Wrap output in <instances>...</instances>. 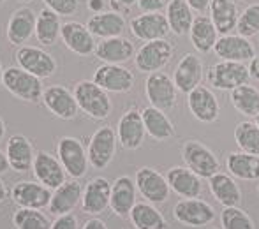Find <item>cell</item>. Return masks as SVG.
I'll list each match as a JSON object with an SVG mask.
<instances>
[{
  "label": "cell",
  "mask_w": 259,
  "mask_h": 229,
  "mask_svg": "<svg viewBox=\"0 0 259 229\" xmlns=\"http://www.w3.org/2000/svg\"><path fill=\"white\" fill-rule=\"evenodd\" d=\"M78 103L79 111L89 115L94 120H104L111 115V99H109L108 92L101 88L97 83L90 81V79H81L76 83L74 90H72Z\"/></svg>",
  "instance_id": "1"
},
{
  "label": "cell",
  "mask_w": 259,
  "mask_h": 229,
  "mask_svg": "<svg viewBox=\"0 0 259 229\" xmlns=\"http://www.w3.org/2000/svg\"><path fill=\"white\" fill-rule=\"evenodd\" d=\"M249 79H250L249 67L245 64H242V62L221 60L211 64L206 71L208 85L211 88L226 90V92H231L236 86L247 85Z\"/></svg>",
  "instance_id": "2"
},
{
  "label": "cell",
  "mask_w": 259,
  "mask_h": 229,
  "mask_svg": "<svg viewBox=\"0 0 259 229\" xmlns=\"http://www.w3.org/2000/svg\"><path fill=\"white\" fill-rule=\"evenodd\" d=\"M4 86L13 94L14 97L27 103H39L42 101V81L41 78L23 71L21 67H7L4 71Z\"/></svg>",
  "instance_id": "3"
},
{
  "label": "cell",
  "mask_w": 259,
  "mask_h": 229,
  "mask_svg": "<svg viewBox=\"0 0 259 229\" xmlns=\"http://www.w3.org/2000/svg\"><path fill=\"white\" fill-rule=\"evenodd\" d=\"M173 44L167 39H155L141 46L134 55V64L140 72L152 74L166 67L173 58Z\"/></svg>",
  "instance_id": "4"
},
{
  "label": "cell",
  "mask_w": 259,
  "mask_h": 229,
  "mask_svg": "<svg viewBox=\"0 0 259 229\" xmlns=\"http://www.w3.org/2000/svg\"><path fill=\"white\" fill-rule=\"evenodd\" d=\"M182 159H184L185 168L194 171L201 178H211L215 173H219V159L206 145L201 141L189 140L182 147Z\"/></svg>",
  "instance_id": "5"
},
{
  "label": "cell",
  "mask_w": 259,
  "mask_h": 229,
  "mask_svg": "<svg viewBox=\"0 0 259 229\" xmlns=\"http://www.w3.org/2000/svg\"><path fill=\"white\" fill-rule=\"evenodd\" d=\"M57 157L62 162L65 173L71 178L78 180V178L85 176L87 169H89V154H87L85 147L79 140L72 136H64L58 140L57 145Z\"/></svg>",
  "instance_id": "6"
},
{
  "label": "cell",
  "mask_w": 259,
  "mask_h": 229,
  "mask_svg": "<svg viewBox=\"0 0 259 229\" xmlns=\"http://www.w3.org/2000/svg\"><path fill=\"white\" fill-rule=\"evenodd\" d=\"M145 96H147L150 106L160 111H169L177 106L178 90L175 81L166 72H152L147 76L145 81Z\"/></svg>",
  "instance_id": "7"
},
{
  "label": "cell",
  "mask_w": 259,
  "mask_h": 229,
  "mask_svg": "<svg viewBox=\"0 0 259 229\" xmlns=\"http://www.w3.org/2000/svg\"><path fill=\"white\" fill-rule=\"evenodd\" d=\"M116 143H118V138H116V130L111 125L99 127L92 134L89 148H87L90 166L96 169L108 168L116 154Z\"/></svg>",
  "instance_id": "8"
},
{
  "label": "cell",
  "mask_w": 259,
  "mask_h": 229,
  "mask_svg": "<svg viewBox=\"0 0 259 229\" xmlns=\"http://www.w3.org/2000/svg\"><path fill=\"white\" fill-rule=\"evenodd\" d=\"M14 60H16L18 67L23 71L30 72V74L37 76V78H52L57 71V62L50 55L48 52L35 46H21L14 53Z\"/></svg>",
  "instance_id": "9"
},
{
  "label": "cell",
  "mask_w": 259,
  "mask_h": 229,
  "mask_svg": "<svg viewBox=\"0 0 259 229\" xmlns=\"http://www.w3.org/2000/svg\"><path fill=\"white\" fill-rule=\"evenodd\" d=\"M134 184L140 194L147 199V203L152 205H159V203H166L169 198V184H167L166 176L160 174L157 169L143 166L136 171L134 176Z\"/></svg>",
  "instance_id": "10"
},
{
  "label": "cell",
  "mask_w": 259,
  "mask_h": 229,
  "mask_svg": "<svg viewBox=\"0 0 259 229\" xmlns=\"http://www.w3.org/2000/svg\"><path fill=\"white\" fill-rule=\"evenodd\" d=\"M173 217L184 226L205 227L215 220V210L210 203L199 198L180 199L173 208Z\"/></svg>",
  "instance_id": "11"
},
{
  "label": "cell",
  "mask_w": 259,
  "mask_h": 229,
  "mask_svg": "<svg viewBox=\"0 0 259 229\" xmlns=\"http://www.w3.org/2000/svg\"><path fill=\"white\" fill-rule=\"evenodd\" d=\"M147 129H145L143 116L138 108H131L122 115L116 125V138L123 150H138L143 145Z\"/></svg>",
  "instance_id": "12"
},
{
  "label": "cell",
  "mask_w": 259,
  "mask_h": 229,
  "mask_svg": "<svg viewBox=\"0 0 259 229\" xmlns=\"http://www.w3.org/2000/svg\"><path fill=\"white\" fill-rule=\"evenodd\" d=\"M94 83L104 88L106 92L127 94L134 86V76L129 69L116 64H103L94 72Z\"/></svg>",
  "instance_id": "13"
},
{
  "label": "cell",
  "mask_w": 259,
  "mask_h": 229,
  "mask_svg": "<svg viewBox=\"0 0 259 229\" xmlns=\"http://www.w3.org/2000/svg\"><path fill=\"white\" fill-rule=\"evenodd\" d=\"M42 103L50 113L60 120H74L78 116L79 108L74 94L64 85L48 86L42 94Z\"/></svg>",
  "instance_id": "14"
},
{
  "label": "cell",
  "mask_w": 259,
  "mask_h": 229,
  "mask_svg": "<svg viewBox=\"0 0 259 229\" xmlns=\"http://www.w3.org/2000/svg\"><path fill=\"white\" fill-rule=\"evenodd\" d=\"M133 35L140 41H155V39H166L169 34V23L166 14L162 13H141L134 16L129 23Z\"/></svg>",
  "instance_id": "15"
},
{
  "label": "cell",
  "mask_w": 259,
  "mask_h": 229,
  "mask_svg": "<svg viewBox=\"0 0 259 229\" xmlns=\"http://www.w3.org/2000/svg\"><path fill=\"white\" fill-rule=\"evenodd\" d=\"M187 108L191 115L203 123L217 122L219 113H221V106H219L215 94L211 92L210 86L203 85L196 86L194 90L187 94Z\"/></svg>",
  "instance_id": "16"
},
{
  "label": "cell",
  "mask_w": 259,
  "mask_h": 229,
  "mask_svg": "<svg viewBox=\"0 0 259 229\" xmlns=\"http://www.w3.org/2000/svg\"><path fill=\"white\" fill-rule=\"evenodd\" d=\"M213 53L222 60L229 62H250L256 57V48L247 37H242L238 34L221 35L217 39V44L213 48Z\"/></svg>",
  "instance_id": "17"
},
{
  "label": "cell",
  "mask_w": 259,
  "mask_h": 229,
  "mask_svg": "<svg viewBox=\"0 0 259 229\" xmlns=\"http://www.w3.org/2000/svg\"><path fill=\"white\" fill-rule=\"evenodd\" d=\"M35 20L37 16L30 7H20L14 11L6 25V39L9 41V44L21 48V44H25L34 35Z\"/></svg>",
  "instance_id": "18"
},
{
  "label": "cell",
  "mask_w": 259,
  "mask_h": 229,
  "mask_svg": "<svg viewBox=\"0 0 259 229\" xmlns=\"http://www.w3.org/2000/svg\"><path fill=\"white\" fill-rule=\"evenodd\" d=\"M60 37L64 44L71 50L72 53L79 57H90L96 53V41H94L92 32L87 28V25L79 21H65L62 23Z\"/></svg>",
  "instance_id": "19"
},
{
  "label": "cell",
  "mask_w": 259,
  "mask_h": 229,
  "mask_svg": "<svg viewBox=\"0 0 259 229\" xmlns=\"http://www.w3.org/2000/svg\"><path fill=\"white\" fill-rule=\"evenodd\" d=\"M111 184L108 178L96 176L85 185L81 196V210L90 215H99L109 206Z\"/></svg>",
  "instance_id": "20"
},
{
  "label": "cell",
  "mask_w": 259,
  "mask_h": 229,
  "mask_svg": "<svg viewBox=\"0 0 259 229\" xmlns=\"http://www.w3.org/2000/svg\"><path fill=\"white\" fill-rule=\"evenodd\" d=\"M203 79V62L201 58L194 53H185L180 58L177 69H175L173 81L178 92L187 96L191 90H194L196 86L201 85Z\"/></svg>",
  "instance_id": "21"
},
{
  "label": "cell",
  "mask_w": 259,
  "mask_h": 229,
  "mask_svg": "<svg viewBox=\"0 0 259 229\" xmlns=\"http://www.w3.org/2000/svg\"><path fill=\"white\" fill-rule=\"evenodd\" d=\"M11 196H13V201L20 208H35V210H41L45 206H48L50 199H52V192H50L48 187H45L39 181H28V180L14 184Z\"/></svg>",
  "instance_id": "22"
},
{
  "label": "cell",
  "mask_w": 259,
  "mask_h": 229,
  "mask_svg": "<svg viewBox=\"0 0 259 229\" xmlns=\"http://www.w3.org/2000/svg\"><path fill=\"white\" fill-rule=\"evenodd\" d=\"M169 189L184 199L199 198L203 192V178L185 166H175L166 174Z\"/></svg>",
  "instance_id": "23"
},
{
  "label": "cell",
  "mask_w": 259,
  "mask_h": 229,
  "mask_svg": "<svg viewBox=\"0 0 259 229\" xmlns=\"http://www.w3.org/2000/svg\"><path fill=\"white\" fill-rule=\"evenodd\" d=\"M32 168H34V174L39 184H42L48 189H58L67 176L58 157H53L48 152H37Z\"/></svg>",
  "instance_id": "24"
},
{
  "label": "cell",
  "mask_w": 259,
  "mask_h": 229,
  "mask_svg": "<svg viewBox=\"0 0 259 229\" xmlns=\"http://www.w3.org/2000/svg\"><path fill=\"white\" fill-rule=\"evenodd\" d=\"M81 196H83V189L78 184V180H65L64 184L58 189H55V192L52 194L50 199V213L55 217L60 215H67L72 210L78 206V203H81Z\"/></svg>",
  "instance_id": "25"
},
{
  "label": "cell",
  "mask_w": 259,
  "mask_h": 229,
  "mask_svg": "<svg viewBox=\"0 0 259 229\" xmlns=\"http://www.w3.org/2000/svg\"><path fill=\"white\" fill-rule=\"evenodd\" d=\"M136 205V184L133 178L123 174L118 176L111 184V199H109V208L118 217H127Z\"/></svg>",
  "instance_id": "26"
},
{
  "label": "cell",
  "mask_w": 259,
  "mask_h": 229,
  "mask_svg": "<svg viewBox=\"0 0 259 229\" xmlns=\"http://www.w3.org/2000/svg\"><path fill=\"white\" fill-rule=\"evenodd\" d=\"M136 55L134 52V44L125 37H109L103 39L99 44L96 46V57L99 58L103 64H116L122 65L129 62L131 58Z\"/></svg>",
  "instance_id": "27"
},
{
  "label": "cell",
  "mask_w": 259,
  "mask_h": 229,
  "mask_svg": "<svg viewBox=\"0 0 259 229\" xmlns=\"http://www.w3.org/2000/svg\"><path fill=\"white\" fill-rule=\"evenodd\" d=\"M6 155L13 171L25 173L34 166V148H32V143L28 141V138L23 136V134H14V136L9 138Z\"/></svg>",
  "instance_id": "28"
},
{
  "label": "cell",
  "mask_w": 259,
  "mask_h": 229,
  "mask_svg": "<svg viewBox=\"0 0 259 229\" xmlns=\"http://www.w3.org/2000/svg\"><path fill=\"white\" fill-rule=\"evenodd\" d=\"M208 9H210V20L213 21L219 35H228L236 30L240 16L236 0H211Z\"/></svg>",
  "instance_id": "29"
},
{
  "label": "cell",
  "mask_w": 259,
  "mask_h": 229,
  "mask_svg": "<svg viewBox=\"0 0 259 229\" xmlns=\"http://www.w3.org/2000/svg\"><path fill=\"white\" fill-rule=\"evenodd\" d=\"M87 28L92 32V35L101 39L120 37L125 30V18L115 11H104V13L94 14L87 21Z\"/></svg>",
  "instance_id": "30"
},
{
  "label": "cell",
  "mask_w": 259,
  "mask_h": 229,
  "mask_svg": "<svg viewBox=\"0 0 259 229\" xmlns=\"http://www.w3.org/2000/svg\"><path fill=\"white\" fill-rule=\"evenodd\" d=\"M189 39H191V44L194 46L196 52L203 53V55L213 52L219 39V32L215 28L213 21L210 20V16L199 14V16L194 18V23H192L191 32H189Z\"/></svg>",
  "instance_id": "31"
},
{
  "label": "cell",
  "mask_w": 259,
  "mask_h": 229,
  "mask_svg": "<svg viewBox=\"0 0 259 229\" xmlns=\"http://www.w3.org/2000/svg\"><path fill=\"white\" fill-rule=\"evenodd\" d=\"M208 185L213 194V198L221 203L222 206H238L242 203V191L238 184L231 174L226 173H215L211 178H208Z\"/></svg>",
  "instance_id": "32"
},
{
  "label": "cell",
  "mask_w": 259,
  "mask_h": 229,
  "mask_svg": "<svg viewBox=\"0 0 259 229\" xmlns=\"http://www.w3.org/2000/svg\"><path fill=\"white\" fill-rule=\"evenodd\" d=\"M141 116H143V123L147 134L155 141H167L171 138H175L177 130L175 125L171 123V120L167 118L166 111H160L154 106H148L145 110H141Z\"/></svg>",
  "instance_id": "33"
},
{
  "label": "cell",
  "mask_w": 259,
  "mask_h": 229,
  "mask_svg": "<svg viewBox=\"0 0 259 229\" xmlns=\"http://www.w3.org/2000/svg\"><path fill=\"white\" fill-rule=\"evenodd\" d=\"M226 166L231 176L245 181L259 180V155L245 152H231L226 157Z\"/></svg>",
  "instance_id": "34"
},
{
  "label": "cell",
  "mask_w": 259,
  "mask_h": 229,
  "mask_svg": "<svg viewBox=\"0 0 259 229\" xmlns=\"http://www.w3.org/2000/svg\"><path fill=\"white\" fill-rule=\"evenodd\" d=\"M166 18L167 23H169L171 34L182 37V35H189L196 16L194 11L189 7L185 0H171L166 9Z\"/></svg>",
  "instance_id": "35"
},
{
  "label": "cell",
  "mask_w": 259,
  "mask_h": 229,
  "mask_svg": "<svg viewBox=\"0 0 259 229\" xmlns=\"http://www.w3.org/2000/svg\"><path fill=\"white\" fill-rule=\"evenodd\" d=\"M60 30H62V21L57 13H53L48 7L39 11L37 20H35V32H34L39 44L53 46L58 41V37H60Z\"/></svg>",
  "instance_id": "36"
},
{
  "label": "cell",
  "mask_w": 259,
  "mask_h": 229,
  "mask_svg": "<svg viewBox=\"0 0 259 229\" xmlns=\"http://www.w3.org/2000/svg\"><path fill=\"white\" fill-rule=\"evenodd\" d=\"M136 229H167V220L152 203H136L129 213Z\"/></svg>",
  "instance_id": "37"
},
{
  "label": "cell",
  "mask_w": 259,
  "mask_h": 229,
  "mask_svg": "<svg viewBox=\"0 0 259 229\" xmlns=\"http://www.w3.org/2000/svg\"><path fill=\"white\" fill-rule=\"evenodd\" d=\"M229 101L238 113L250 116V118H256L259 115V90L249 83L231 90Z\"/></svg>",
  "instance_id": "38"
},
{
  "label": "cell",
  "mask_w": 259,
  "mask_h": 229,
  "mask_svg": "<svg viewBox=\"0 0 259 229\" xmlns=\"http://www.w3.org/2000/svg\"><path fill=\"white\" fill-rule=\"evenodd\" d=\"M235 143L240 152L259 155V127L256 122L243 120L235 127Z\"/></svg>",
  "instance_id": "39"
},
{
  "label": "cell",
  "mask_w": 259,
  "mask_h": 229,
  "mask_svg": "<svg viewBox=\"0 0 259 229\" xmlns=\"http://www.w3.org/2000/svg\"><path fill=\"white\" fill-rule=\"evenodd\" d=\"M16 229H52V220L35 208H18L13 215Z\"/></svg>",
  "instance_id": "40"
},
{
  "label": "cell",
  "mask_w": 259,
  "mask_h": 229,
  "mask_svg": "<svg viewBox=\"0 0 259 229\" xmlns=\"http://www.w3.org/2000/svg\"><path fill=\"white\" fill-rule=\"evenodd\" d=\"M221 226L222 229H256L249 213L238 206H226L222 210Z\"/></svg>",
  "instance_id": "41"
},
{
  "label": "cell",
  "mask_w": 259,
  "mask_h": 229,
  "mask_svg": "<svg viewBox=\"0 0 259 229\" xmlns=\"http://www.w3.org/2000/svg\"><path fill=\"white\" fill-rule=\"evenodd\" d=\"M236 30L242 37H254L259 34V4H250L240 13Z\"/></svg>",
  "instance_id": "42"
},
{
  "label": "cell",
  "mask_w": 259,
  "mask_h": 229,
  "mask_svg": "<svg viewBox=\"0 0 259 229\" xmlns=\"http://www.w3.org/2000/svg\"><path fill=\"white\" fill-rule=\"evenodd\" d=\"M42 2L58 16H71L78 9V0H42Z\"/></svg>",
  "instance_id": "43"
},
{
  "label": "cell",
  "mask_w": 259,
  "mask_h": 229,
  "mask_svg": "<svg viewBox=\"0 0 259 229\" xmlns=\"http://www.w3.org/2000/svg\"><path fill=\"white\" fill-rule=\"evenodd\" d=\"M169 2L171 0H138V7L141 13H162Z\"/></svg>",
  "instance_id": "44"
},
{
  "label": "cell",
  "mask_w": 259,
  "mask_h": 229,
  "mask_svg": "<svg viewBox=\"0 0 259 229\" xmlns=\"http://www.w3.org/2000/svg\"><path fill=\"white\" fill-rule=\"evenodd\" d=\"M52 229H78V219L72 213L57 217V220L52 224Z\"/></svg>",
  "instance_id": "45"
},
{
  "label": "cell",
  "mask_w": 259,
  "mask_h": 229,
  "mask_svg": "<svg viewBox=\"0 0 259 229\" xmlns=\"http://www.w3.org/2000/svg\"><path fill=\"white\" fill-rule=\"evenodd\" d=\"M109 6H111V11L125 16L134 6H138V0H109Z\"/></svg>",
  "instance_id": "46"
},
{
  "label": "cell",
  "mask_w": 259,
  "mask_h": 229,
  "mask_svg": "<svg viewBox=\"0 0 259 229\" xmlns=\"http://www.w3.org/2000/svg\"><path fill=\"white\" fill-rule=\"evenodd\" d=\"M185 2L189 4V7H191V9L194 11V13L203 14L208 9V7H210L211 0H185Z\"/></svg>",
  "instance_id": "47"
},
{
  "label": "cell",
  "mask_w": 259,
  "mask_h": 229,
  "mask_svg": "<svg viewBox=\"0 0 259 229\" xmlns=\"http://www.w3.org/2000/svg\"><path fill=\"white\" fill-rule=\"evenodd\" d=\"M104 2L106 0H87V9L92 14L104 13Z\"/></svg>",
  "instance_id": "48"
},
{
  "label": "cell",
  "mask_w": 259,
  "mask_h": 229,
  "mask_svg": "<svg viewBox=\"0 0 259 229\" xmlns=\"http://www.w3.org/2000/svg\"><path fill=\"white\" fill-rule=\"evenodd\" d=\"M249 74L252 79L259 81V55H256L249 62Z\"/></svg>",
  "instance_id": "49"
},
{
  "label": "cell",
  "mask_w": 259,
  "mask_h": 229,
  "mask_svg": "<svg viewBox=\"0 0 259 229\" xmlns=\"http://www.w3.org/2000/svg\"><path fill=\"white\" fill-rule=\"evenodd\" d=\"M81 229H108V226L104 224V220H101V219H89L85 222V226H83Z\"/></svg>",
  "instance_id": "50"
},
{
  "label": "cell",
  "mask_w": 259,
  "mask_h": 229,
  "mask_svg": "<svg viewBox=\"0 0 259 229\" xmlns=\"http://www.w3.org/2000/svg\"><path fill=\"white\" fill-rule=\"evenodd\" d=\"M9 169H11V166H9V161H7V155L0 150V174L7 173Z\"/></svg>",
  "instance_id": "51"
},
{
  "label": "cell",
  "mask_w": 259,
  "mask_h": 229,
  "mask_svg": "<svg viewBox=\"0 0 259 229\" xmlns=\"http://www.w3.org/2000/svg\"><path fill=\"white\" fill-rule=\"evenodd\" d=\"M6 198H7V189H6V185H4V181L0 180V203L6 201Z\"/></svg>",
  "instance_id": "52"
},
{
  "label": "cell",
  "mask_w": 259,
  "mask_h": 229,
  "mask_svg": "<svg viewBox=\"0 0 259 229\" xmlns=\"http://www.w3.org/2000/svg\"><path fill=\"white\" fill-rule=\"evenodd\" d=\"M4 136H6V122L0 118V141L4 140Z\"/></svg>",
  "instance_id": "53"
},
{
  "label": "cell",
  "mask_w": 259,
  "mask_h": 229,
  "mask_svg": "<svg viewBox=\"0 0 259 229\" xmlns=\"http://www.w3.org/2000/svg\"><path fill=\"white\" fill-rule=\"evenodd\" d=\"M4 85V67H2V64H0V86Z\"/></svg>",
  "instance_id": "54"
},
{
  "label": "cell",
  "mask_w": 259,
  "mask_h": 229,
  "mask_svg": "<svg viewBox=\"0 0 259 229\" xmlns=\"http://www.w3.org/2000/svg\"><path fill=\"white\" fill-rule=\"evenodd\" d=\"M21 4H30V2H34V0H20Z\"/></svg>",
  "instance_id": "55"
},
{
  "label": "cell",
  "mask_w": 259,
  "mask_h": 229,
  "mask_svg": "<svg viewBox=\"0 0 259 229\" xmlns=\"http://www.w3.org/2000/svg\"><path fill=\"white\" fill-rule=\"evenodd\" d=\"M256 125H257V127H259V115H257V116H256Z\"/></svg>",
  "instance_id": "56"
},
{
  "label": "cell",
  "mask_w": 259,
  "mask_h": 229,
  "mask_svg": "<svg viewBox=\"0 0 259 229\" xmlns=\"http://www.w3.org/2000/svg\"><path fill=\"white\" fill-rule=\"evenodd\" d=\"M236 2H245V0H236Z\"/></svg>",
  "instance_id": "57"
},
{
  "label": "cell",
  "mask_w": 259,
  "mask_h": 229,
  "mask_svg": "<svg viewBox=\"0 0 259 229\" xmlns=\"http://www.w3.org/2000/svg\"><path fill=\"white\" fill-rule=\"evenodd\" d=\"M206 229H217V227H206Z\"/></svg>",
  "instance_id": "58"
},
{
  "label": "cell",
  "mask_w": 259,
  "mask_h": 229,
  "mask_svg": "<svg viewBox=\"0 0 259 229\" xmlns=\"http://www.w3.org/2000/svg\"><path fill=\"white\" fill-rule=\"evenodd\" d=\"M2 2H4V0H0V4H2Z\"/></svg>",
  "instance_id": "59"
},
{
  "label": "cell",
  "mask_w": 259,
  "mask_h": 229,
  "mask_svg": "<svg viewBox=\"0 0 259 229\" xmlns=\"http://www.w3.org/2000/svg\"><path fill=\"white\" fill-rule=\"evenodd\" d=\"M257 191H259V189H257Z\"/></svg>",
  "instance_id": "60"
}]
</instances>
